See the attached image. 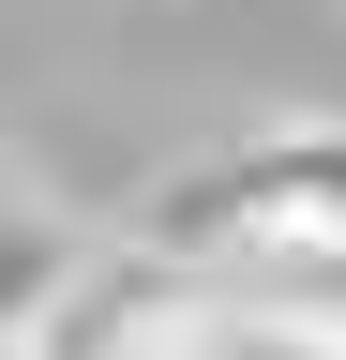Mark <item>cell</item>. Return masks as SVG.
I'll return each instance as SVG.
<instances>
[{
	"mask_svg": "<svg viewBox=\"0 0 346 360\" xmlns=\"http://www.w3.org/2000/svg\"><path fill=\"white\" fill-rule=\"evenodd\" d=\"M151 240H271L286 270H346V120H301V135H241L211 180L151 210Z\"/></svg>",
	"mask_w": 346,
	"mask_h": 360,
	"instance_id": "1",
	"label": "cell"
},
{
	"mask_svg": "<svg viewBox=\"0 0 346 360\" xmlns=\"http://www.w3.org/2000/svg\"><path fill=\"white\" fill-rule=\"evenodd\" d=\"M75 270H91V240H75L61 210H30V180L0 165V345H30L46 315L75 300Z\"/></svg>",
	"mask_w": 346,
	"mask_h": 360,
	"instance_id": "3",
	"label": "cell"
},
{
	"mask_svg": "<svg viewBox=\"0 0 346 360\" xmlns=\"http://www.w3.org/2000/svg\"><path fill=\"white\" fill-rule=\"evenodd\" d=\"M0 360H30V345H0Z\"/></svg>",
	"mask_w": 346,
	"mask_h": 360,
	"instance_id": "4",
	"label": "cell"
},
{
	"mask_svg": "<svg viewBox=\"0 0 346 360\" xmlns=\"http://www.w3.org/2000/svg\"><path fill=\"white\" fill-rule=\"evenodd\" d=\"M196 315H211L196 255L121 240V255H91V270H75V300L30 330V360H196Z\"/></svg>",
	"mask_w": 346,
	"mask_h": 360,
	"instance_id": "2",
	"label": "cell"
}]
</instances>
